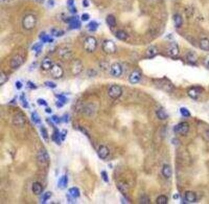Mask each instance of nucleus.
<instances>
[{"mask_svg":"<svg viewBox=\"0 0 209 204\" xmlns=\"http://www.w3.org/2000/svg\"><path fill=\"white\" fill-rule=\"evenodd\" d=\"M13 122L16 126H23L25 123V118L21 114H16L13 118Z\"/></svg>","mask_w":209,"mask_h":204,"instance_id":"17","label":"nucleus"},{"mask_svg":"<svg viewBox=\"0 0 209 204\" xmlns=\"http://www.w3.org/2000/svg\"><path fill=\"white\" fill-rule=\"evenodd\" d=\"M116 37L120 41H125L128 38V34L126 32L120 30L116 32Z\"/></svg>","mask_w":209,"mask_h":204,"instance_id":"27","label":"nucleus"},{"mask_svg":"<svg viewBox=\"0 0 209 204\" xmlns=\"http://www.w3.org/2000/svg\"><path fill=\"white\" fill-rule=\"evenodd\" d=\"M70 70L74 76H77L79 73H81L83 70V65L81 60L79 59H74L71 64Z\"/></svg>","mask_w":209,"mask_h":204,"instance_id":"6","label":"nucleus"},{"mask_svg":"<svg viewBox=\"0 0 209 204\" xmlns=\"http://www.w3.org/2000/svg\"><path fill=\"white\" fill-rule=\"evenodd\" d=\"M142 78V74L141 72H139V70H135L131 73L129 75V81L131 84H137L139 83Z\"/></svg>","mask_w":209,"mask_h":204,"instance_id":"11","label":"nucleus"},{"mask_svg":"<svg viewBox=\"0 0 209 204\" xmlns=\"http://www.w3.org/2000/svg\"><path fill=\"white\" fill-rule=\"evenodd\" d=\"M37 160L42 164H47L50 161V157L48 152L45 149H41L37 155Z\"/></svg>","mask_w":209,"mask_h":204,"instance_id":"10","label":"nucleus"},{"mask_svg":"<svg viewBox=\"0 0 209 204\" xmlns=\"http://www.w3.org/2000/svg\"><path fill=\"white\" fill-rule=\"evenodd\" d=\"M52 61L50 59L49 57H45L44 59L42 61L41 67L43 70L47 71V70H50L51 69L53 66Z\"/></svg>","mask_w":209,"mask_h":204,"instance_id":"16","label":"nucleus"},{"mask_svg":"<svg viewBox=\"0 0 209 204\" xmlns=\"http://www.w3.org/2000/svg\"><path fill=\"white\" fill-rule=\"evenodd\" d=\"M1 1L3 2V1H5V0H1Z\"/></svg>","mask_w":209,"mask_h":204,"instance_id":"61","label":"nucleus"},{"mask_svg":"<svg viewBox=\"0 0 209 204\" xmlns=\"http://www.w3.org/2000/svg\"><path fill=\"white\" fill-rule=\"evenodd\" d=\"M31 119H32V120L33 123H35L36 124H38L41 123V120L40 119V116H39L38 113H37L36 111L32 112V115H31Z\"/></svg>","mask_w":209,"mask_h":204,"instance_id":"32","label":"nucleus"},{"mask_svg":"<svg viewBox=\"0 0 209 204\" xmlns=\"http://www.w3.org/2000/svg\"><path fill=\"white\" fill-rule=\"evenodd\" d=\"M52 119L53 121L56 124H59L61 122V119L57 115H53L52 116Z\"/></svg>","mask_w":209,"mask_h":204,"instance_id":"49","label":"nucleus"},{"mask_svg":"<svg viewBox=\"0 0 209 204\" xmlns=\"http://www.w3.org/2000/svg\"><path fill=\"white\" fill-rule=\"evenodd\" d=\"M7 81H8V77L6 75V73L1 71V73H0V85H1V86H2L3 84H5Z\"/></svg>","mask_w":209,"mask_h":204,"instance_id":"39","label":"nucleus"},{"mask_svg":"<svg viewBox=\"0 0 209 204\" xmlns=\"http://www.w3.org/2000/svg\"><path fill=\"white\" fill-rule=\"evenodd\" d=\"M37 24L36 17L32 14L24 16L22 21L23 27L27 30H31L35 28Z\"/></svg>","mask_w":209,"mask_h":204,"instance_id":"1","label":"nucleus"},{"mask_svg":"<svg viewBox=\"0 0 209 204\" xmlns=\"http://www.w3.org/2000/svg\"><path fill=\"white\" fill-rule=\"evenodd\" d=\"M68 7H72L74 6V0H68Z\"/></svg>","mask_w":209,"mask_h":204,"instance_id":"55","label":"nucleus"},{"mask_svg":"<svg viewBox=\"0 0 209 204\" xmlns=\"http://www.w3.org/2000/svg\"><path fill=\"white\" fill-rule=\"evenodd\" d=\"M68 178L67 177V175H63L62 176L59 180L58 181V187L59 188H60L61 189H64L65 188H66L67 186H68Z\"/></svg>","mask_w":209,"mask_h":204,"instance_id":"19","label":"nucleus"},{"mask_svg":"<svg viewBox=\"0 0 209 204\" xmlns=\"http://www.w3.org/2000/svg\"><path fill=\"white\" fill-rule=\"evenodd\" d=\"M106 23L110 27H115L116 25V20L115 16L112 14H109L106 19Z\"/></svg>","mask_w":209,"mask_h":204,"instance_id":"26","label":"nucleus"},{"mask_svg":"<svg viewBox=\"0 0 209 204\" xmlns=\"http://www.w3.org/2000/svg\"><path fill=\"white\" fill-rule=\"evenodd\" d=\"M32 191L36 195H40L43 191V187L40 182H35L33 183L32 186Z\"/></svg>","mask_w":209,"mask_h":204,"instance_id":"15","label":"nucleus"},{"mask_svg":"<svg viewBox=\"0 0 209 204\" xmlns=\"http://www.w3.org/2000/svg\"><path fill=\"white\" fill-rule=\"evenodd\" d=\"M199 47L204 51H209V39L203 38L199 41Z\"/></svg>","mask_w":209,"mask_h":204,"instance_id":"24","label":"nucleus"},{"mask_svg":"<svg viewBox=\"0 0 209 204\" xmlns=\"http://www.w3.org/2000/svg\"><path fill=\"white\" fill-rule=\"evenodd\" d=\"M68 23L71 29H78L81 27V23L77 18L73 17L70 18L68 21Z\"/></svg>","mask_w":209,"mask_h":204,"instance_id":"20","label":"nucleus"},{"mask_svg":"<svg viewBox=\"0 0 209 204\" xmlns=\"http://www.w3.org/2000/svg\"><path fill=\"white\" fill-rule=\"evenodd\" d=\"M158 54V49L154 46H150L145 51V56L147 57L152 58L155 57Z\"/></svg>","mask_w":209,"mask_h":204,"instance_id":"18","label":"nucleus"},{"mask_svg":"<svg viewBox=\"0 0 209 204\" xmlns=\"http://www.w3.org/2000/svg\"><path fill=\"white\" fill-rule=\"evenodd\" d=\"M40 132L42 137H43V139L44 140H48V131L47 130V128L45 127H41L40 129Z\"/></svg>","mask_w":209,"mask_h":204,"instance_id":"36","label":"nucleus"},{"mask_svg":"<svg viewBox=\"0 0 209 204\" xmlns=\"http://www.w3.org/2000/svg\"><path fill=\"white\" fill-rule=\"evenodd\" d=\"M99 27V24L96 22L93 21V22H91L88 25H87V28H88L89 30L91 32H95L97 30V28Z\"/></svg>","mask_w":209,"mask_h":204,"instance_id":"34","label":"nucleus"},{"mask_svg":"<svg viewBox=\"0 0 209 204\" xmlns=\"http://www.w3.org/2000/svg\"><path fill=\"white\" fill-rule=\"evenodd\" d=\"M60 54L62 57L68 58L70 56L71 53H70V51L68 50H63L60 52Z\"/></svg>","mask_w":209,"mask_h":204,"instance_id":"45","label":"nucleus"},{"mask_svg":"<svg viewBox=\"0 0 209 204\" xmlns=\"http://www.w3.org/2000/svg\"><path fill=\"white\" fill-rule=\"evenodd\" d=\"M102 50L107 54L115 53L116 51V45L111 40H105L102 45Z\"/></svg>","mask_w":209,"mask_h":204,"instance_id":"3","label":"nucleus"},{"mask_svg":"<svg viewBox=\"0 0 209 204\" xmlns=\"http://www.w3.org/2000/svg\"><path fill=\"white\" fill-rule=\"evenodd\" d=\"M90 19V15L87 13H84L81 16V19L83 22H86Z\"/></svg>","mask_w":209,"mask_h":204,"instance_id":"50","label":"nucleus"},{"mask_svg":"<svg viewBox=\"0 0 209 204\" xmlns=\"http://www.w3.org/2000/svg\"><path fill=\"white\" fill-rule=\"evenodd\" d=\"M156 115L160 120H165L168 118V114L164 109H160L156 111Z\"/></svg>","mask_w":209,"mask_h":204,"instance_id":"31","label":"nucleus"},{"mask_svg":"<svg viewBox=\"0 0 209 204\" xmlns=\"http://www.w3.org/2000/svg\"><path fill=\"white\" fill-rule=\"evenodd\" d=\"M63 105H64V104L63 103H62V102H61V101H57L56 102V106L57 107V108H62V106H63Z\"/></svg>","mask_w":209,"mask_h":204,"instance_id":"56","label":"nucleus"},{"mask_svg":"<svg viewBox=\"0 0 209 204\" xmlns=\"http://www.w3.org/2000/svg\"><path fill=\"white\" fill-rule=\"evenodd\" d=\"M39 37L41 40V41L43 43H52L53 42V39L52 38V37H50L48 34H45L44 32H42L41 34L39 35Z\"/></svg>","mask_w":209,"mask_h":204,"instance_id":"30","label":"nucleus"},{"mask_svg":"<svg viewBox=\"0 0 209 204\" xmlns=\"http://www.w3.org/2000/svg\"><path fill=\"white\" fill-rule=\"evenodd\" d=\"M51 33L53 36L61 37L64 35V32L63 30H59V29H57V28H53L51 31Z\"/></svg>","mask_w":209,"mask_h":204,"instance_id":"35","label":"nucleus"},{"mask_svg":"<svg viewBox=\"0 0 209 204\" xmlns=\"http://www.w3.org/2000/svg\"><path fill=\"white\" fill-rule=\"evenodd\" d=\"M62 121L67 123V122H68L69 121V116L68 115H64L63 116H62Z\"/></svg>","mask_w":209,"mask_h":204,"instance_id":"53","label":"nucleus"},{"mask_svg":"<svg viewBox=\"0 0 209 204\" xmlns=\"http://www.w3.org/2000/svg\"><path fill=\"white\" fill-rule=\"evenodd\" d=\"M34 1L40 4H43L44 3V0H34Z\"/></svg>","mask_w":209,"mask_h":204,"instance_id":"60","label":"nucleus"},{"mask_svg":"<svg viewBox=\"0 0 209 204\" xmlns=\"http://www.w3.org/2000/svg\"><path fill=\"white\" fill-rule=\"evenodd\" d=\"M44 85L45 86H47V87H49V88H56V87H57V85L56 84V83H54L52 81H45L44 82Z\"/></svg>","mask_w":209,"mask_h":204,"instance_id":"42","label":"nucleus"},{"mask_svg":"<svg viewBox=\"0 0 209 204\" xmlns=\"http://www.w3.org/2000/svg\"><path fill=\"white\" fill-rule=\"evenodd\" d=\"M97 154L100 159L104 160L110 155V149L106 145H100L98 149Z\"/></svg>","mask_w":209,"mask_h":204,"instance_id":"13","label":"nucleus"},{"mask_svg":"<svg viewBox=\"0 0 209 204\" xmlns=\"http://www.w3.org/2000/svg\"><path fill=\"white\" fill-rule=\"evenodd\" d=\"M50 73L53 78L56 79H60L63 76L64 70L61 67V66L55 64L52 66L51 69L50 70Z\"/></svg>","mask_w":209,"mask_h":204,"instance_id":"5","label":"nucleus"},{"mask_svg":"<svg viewBox=\"0 0 209 204\" xmlns=\"http://www.w3.org/2000/svg\"><path fill=\"white\" fill-rule=\"evenodd\" d=\"M187 60L188 61V62H190V63H196V62L198 61V56L197 54L196 53V52H193V51H190L189 52H188L187 54Z\"/></svg>","mask_w":209,"mask_h":204,"instance_id":"23","label":"nucleus"},{"mask_svg":"<svg viewBox=\"0 0 209 204\" xmlns=\"http://www.w3.org/2000/svg\"><path fill=\"white\" fill-rule=\"evenodd\" d=\"M185 198L188 202L190 203H193L196 201V194L194 192L192 191H188L185 193Z\"/></svg>","mask_w":209,"mask_h":204,"instance_id":"21","label":"nucleus"},{"mask_svg":"<svg viewBox=\"0 0 209 204\" xmlns=\"http://www.w3.org/2000/svg\"><path fill=\"white\" fill-rule=\"evenodd\" d=\"M42 48H43V45H42V43H37L34 44V45H33L32 50H34L36 53H40V52H41Z\"/></svg>","mask_w":209,"mask_h":204,"instance_id":"38","label":"nucleus"},{"mask_svg":"<svg viewBox=\"0 0 209 204\" xmlns=\"http://www.w3.org/2000/svg\"><path fill=\"white\" fill-rule=\"evenodd\" d=\"M48 3L49 5H51V6H53L54 5V3H55V2H54L53 0H48Z\"/></svg>","mask_w":209,"mask_h":204,"instance_id":"59","label":"nucleus"},{"mask_svg":"<svg viewBox=\"0 0 209 204\" xmlns=\"http://www.w3.org/2000/svg\"><path fill=\"white\" fill-rule=\"evenodd\" d=\"M122 94V88L119 85H112L108 90V95L113 99H119Z\"/></svg>","mask_w":209,"mask_h":204,"instance_id":"4","label":"nucleus"},{"mask_svg":"<svg viewBox=\"0 0 209 204\" xmlns=\"http://www.w3.org/2000/svg\"><path fill=\"white\" fill-rule=\"evenodd\" d=\"M66 135H67V130H63L61 132V140L64 141L66 137Z\"/></svg>","mask_w":209,"mask_h":204,"instance_id":"51","label":"nucleus"},{"mask_svg":"<svg viewBox=\"0 0 209 204\" xmlns=\"http://www.w3.org/2000/svg\"><path fill=\"white\" fill-rule=\"evenodd\" d=\"M16 87L17 89H18V90L21 89L22 87H23L22 82H21V81H16Z\"/></svg>","mask_w":209,"mask_h":204,"instance_id":"52","label":"nucleus"},{"mask_svg":"<svg viewBox=\"0 0 209 204\" xmlns=\"http://www.w3.org/2000/svg\"><path fill=\"white\" fill-rule=\"evenodd\" d=\"M162 173L164 177L166 178H169L172 176V169H171L170 166L167 164L164 165L162 169Z\"/></svg>","mask_w":209,"mask_h":204,"instance_id":"25","label":"nucleus"},{"mask_svg":"<svg viewBox=\"0 0 209 204\" xmlns=\"http://www.w3.org/2000/svg\"><path fill=\"white\" fill-rule=\"evenodd\" d=\"M19 100H20L21 104L22 106L24 108H28V107H29L28 102L27 100V98H26V97H25V95L24 93H23L22 95H20Z\"/></svg>","mask_w":209,"mask_h":204,"instance_id":"33","label":"nucleus"},{"mask_svg":"<svg viewBox=\"0 0 209 204\" xmlns=\"http://www.w3.org/2000/svg\"><path fill=\"white\" fill-rule=\"evenodd\" d=\"M203 63H204V65L205 66V67L209 69V54L205 57Z\"/></svg>","mask_w":209,"mask_h":204,"instance_id":"48","label":"nucleus"},{"mask_svg":"<svg viewBox=\"0 0 209 204\" xmlns=\"http://www.w3.org/2000/svg\"><path fill=\"white\" fill-rule=\"evenodd\" d=\"M167 198L165 195H161L156 199V203L158 204H166L167 203Z\"/></svg>","mask_w":209,"mask_h":204,"instance_id":"37","label":"nucleus"},{"mask_svg":"<svg viewBox=\"0 0 209 204\" xmlns=\"http://www.w3.org/2000/svg\"><path fill=\"white\" fill-rule=\"evenodd\" d=\"M189 96L192 99H197L202 93V89L198 87H192L187 91Z\"/></svg>","mask_w":209,"mask_h":204,"instance_id":"14","label":"nucleus"},{"mask_svg":"<svg viewBox=\"0 0 209 204\" xmlns=\"http://www.w3.org/2000/svg\"><path fill=\"white\" fill-rule=\"evenodd\" d=\"M179 111H180L181 114L185 117H189L190 116V112L185 108H181Z\"/></svg>","mask_w":209,"mask_h":204,"instance_id":"41","label":"nucleus"},{"mask_svg":"<svg viewBox=\"0 0 209 204\" xmlns=\"http://www.w3.org/2000/svg\"><path fill=\"white\" fill-rule=\"evenodd\" d=\"M27 86H28V87L29 88L32 89V90H36L37 88V86L34 84V83L31 82V81H28Z\"/></svg>","mask_w":209,"mask_h":204,"instance_id":"47","label":"nucleus"},{"mask_svg":"<svg viewBox=\"0 0 209 204\" xmlns=\"http://www.w3.org/2000/svg\"><path fill=\"white\" fill-rule=\"evenodd\" d=\"M52 140L54 142H56L57 145H61V132L59 131L57 128H55L53 135L52 136Z\"/></svg>","mask_w":209,"mask_h":204,"instance_id":"22","label":"nucleus"},{"mask_svg":"<svg viewBox=\"0 0 209 204\" xmlns=\"http://www.w3.org/2000/svg\"><path fill=\"white\" fill-rule=\"evenodd\" d=\"M56 97L58 99V101H61L63 104H65L67 102V98L63 95H56Z\"/></svg>","mask_w":209,"mask_h":204,"instance_id":"44","label":"nucleus"},{"mask_svg":"<svg viewBox=\"0 0 209 204\" xmlns=\"http://www.w3.org/2000/svg\"><path fill=\"white\" fill-rule=\"evenodd\" d=\"M110 73L115 77H119L122 73V67L119 62H114L110 67Z\"/></svg>","mask_w":209,"mask_h":204,"instance_id":"9","label":"nucleus"},{"mask_svg":"<svg viewBox=\"0 0 209 204\" xmlns=\"http://www.w3.org/2000/svg\"><path fill=\"white\" fill-rule=\"evenodd\" d=\"M69 193L73 198H79L81 196L80 190H79V189L77 187H71V188L69 189Z\"/></svg>","mask_w":209,"mask_h":204,"instance_id":"28","label":"nucleus"},{"mask_svg":"<svg viewBox=\"0 0 209 204\" xmlns=\"http://www.w3.org/2000/svg\"><path fill=\"white\" fill-rule=\"evenodd\" d=\"M24 63V58L19 54H17L12 58L10 61V66L12 68H18Z\"/></svg>","mask_w":209,"mask_h":204,"instance_id":"8","label":"nucleus"},{"mask_svg":"<svg viewBox=\"0 0 209 204\" xmlns=\"http://www.w3.org/2000/svg\"><path fill=\"white\" fill-rule=\"evenodd\" d=\"M37 104H38L39 105L44 106H48V103H47V102L45 100L43 99H39L37 101Z\"/></svg>","mask_w":209,"mask_h":204,"instance_id":"46","label":"nucleus"},{"mask_svg":"<svg viewBox=\"0 0 209 204\" xmlns=\"http://www.w3.org/2000/svg\"><path fill=\"white\" fill-rule=\"evenodd\" d=\"M174 25L176 28H180L183 24V18L179 14H175L174 16Z\"/></svg>","mask_w":209,"mask_h":204,"instance_id":"29","label":"nucleus"},{"mask_svg":"<svg viewBox=\"0 0 209 204\" xmlns=\"http://www.w3.org/2000/svg\"><path fill=\"white\" fill-rule=\"evenodd\" d=\"M101 177L102 178V180L105 182L107 183L109 182L108 174H107V173L106 171H102L101 172Z\"/></svg>","mask_w":209,"mask_h":204,"instance_id":"43","label":"nucleus"},{"mask_svg":"<svg viewBox=\"0 0 209 204\" xmlns=\"http://www.w3.org/2000/svg\"><path fill=\"white\" fill-rule=\"evenodd\" d=\"M167 52H168V54L171 57H176L178 56L179 53V49L178 44L175 42L171 43L169 45L168 48H167Z\"/></svg>","mask_w":209,"mask_h":204,"instance_id":"12","label":"nucleus"},{"mask_svg":"<svg viewBox=\"0 0 209 204\" xmlns=\"http://www.w3.org/2000/svg\"><path fill=\"white\" fill-rule=\"evenodd\" d=\"M45 111L47 112V113H51L52 112V109L50 108H46V109H45Z\"/></svg>","mask_w":209,"mask_h":204,"instance_id":"58","label":"nucleus"},{"mask_svg":"<svg viewBox=\"0 0 209 204\" xmlns=\"http://www.w3.org/2000/svg\"><path fill=\"white\" fill-rule=\"evenodd\" d=\"M141 202L143 203H149V200L147 197H146V198L143 197V198H142V200Z\"/></svg>","mask_w":209,"mask_h":204,"instance_id":"57","label":"nucleus"},{"mask_svg":"<svg viewBox=\"0 0 209 204\" xmlns=\"http://www.w3.org/2000/svg\"><path fill=\"white\" fill-rule=\"evenodd\" d=\"M82 5L84 7H87L90 5V3L88 0H83L82 1Z\"/></svg>","mask_w":209,"mask_h":204,"instance_id":"54","label":"nucleus"},{"mask_svg":"<svg viewBox=\"0 0 209 204\" xmlns=\"http://www.w3.org/2000/svg\"><path fill=\"white\" fill-rule=\"evenodd\" d=\"M97 47V41L94 37H86L83 43V48L88 53H93Z\"/></svg>","mask_w":209,"mask_h":204,"instance_id":"2","label":"nucleus"},{"mask_svg":"<svg viewBox=\"0 0 209 204\" xmlns=\"http://www.w3.org/2000/svg\"><path fill=\"white\" fill-rule=\"evenodd\" d=\"M51 197H52L51 192H50V191L46 192L43 196V198H42V203H45L50 198H51Z\"/></svg>","mask_w":209,"mask_h":204,"instance_id":"40","label":"nucleus"},{"mask_svg":"<svg viewBox=\"0 0 209 204\" xmlns=\"http://www.w3.org/2000/svg\"><path fill=\"white\" fill-rule=\"evenodd\" d=\"M189 131V125L187 122H181L174 127V131L180 135H185Z\"/></svg>","mask_w":209,"mask_h":204,"instance_id":"7","label":"nucleus"}]
</instances>
